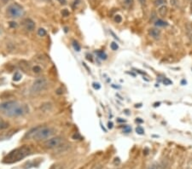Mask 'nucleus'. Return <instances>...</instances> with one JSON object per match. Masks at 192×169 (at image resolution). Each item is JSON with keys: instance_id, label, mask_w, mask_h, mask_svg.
Instances as JSON below:
<instances>
[{"instance_id": "f257e3e1", "label": "nucleus", "mask_w": 192, "mask_h": 169, "mask_svg": "<svg viewBox=\"0 0 192 169\" xmlns=\"http://www.w3.org/2000/svg\"><path fill=\"white\" fill-rule=\"evenodd\" d=\"M0 110L7 116L18 117L28 114L29 108L27 104H20L16 101H8L0 104Z\"/></svg>"}, {"instance_id": "f03ea898", "label": "nucleus", "mask_w": 192, "mask_h": 169, "mask_svg": "<svg viewBox=\"0 0 192 169\" xmlns=\"http://www.w3.org/2000/svg\"><path fill=\"white\" fill-rule=\"evenodd\" d=\"M30 148L24 145L22 147L17 148L16 149L12 150L4 158V163H14V162H17L19 161H21L23 158H25L27 155L30 154Z\"/></svg>"}, {"instance_id": "7ed1b4c3", "label": "nucleus", "mask_w": 192, "mask_h": 169, "mask_svg": "<svg viewBox=\"0 0 192 169\" xmlns=\"http://www.w3.org/2000/svg\"><path fill=\"white\" fill-rule=\"evenodd\" d=\"M53 130L50 127H40V128H37L35 131L33 133L32 137L34 140L37 141H40V140H44L46 138H48L53 134Z\"/></svg>"}, {"instance_id": "20e7f679", "label": "nucleus", "mask_w": 192, "mask_h": 169, "mask_svg": "<svg viewBox=\"0 0 192 169\" xmlns=\"http://www.w3.org/2000/svg\"><path fill=\"white\" fill-rule=\"evenodd\" d=\"M47 86H48L47 80L44 78H39L33 82L31 89H30V92L33 94H37V93L41 92L42 91L45 90Z\"/></svg>"}, {"instance_id": "39448f33", "label": "nucleus", "mask_w": 192, "mask_h": 169, "mask_svg": "<svg viewBox=\"0 0 192 169\" xmlns=\"http://www.w3.org/2000/svg\"><path fill=\"white\" fill-rule=\"evenodd\" d=\"M7 15L11 18H19L24 15V10L18 4H12L7 8Z\"/></svg>"}, {"instance_id": "423d86ee", "label": "nucleus", "mask_w": 192, "mask_h": 169, "mask_svg": "<svg viewBox=\"0 0 192 169\" xmlns=\"http://www.w3.org/2000/svg\"><path fill=\"white\" fill-rule=\"evenodd\" d=\"M62 141V137H52V138H50L48 140H46L44 142V145L48 149H54V148L58 147L61 144Z\"/></svg>"}, {"instance_id": "0eeeda50", "label": "nucleus", "mask_w": 192, "mask_h": 169, "mask_svg": "<svg viewBox=\"0 0 192 169\" xmlns=\"http://www.w3.org/2000/svg\"><path fill=\"white\" fill-rule=\"evenodd\" d=\"M23 24H24V27L25 28L28 30V31H33L34 30V28H35V23L33 22L32 19H26V20H24V22H23Z\"/></svg>"}, {"instance_id": "6e6552de", "label": "nucleus", "mask_w": 192, "mask_h": 169, "mask_svg": "<svg viewBox=\"0 0 192 169\" xmlns=\"http://www.w3.org/2000/svg\"><path fill=\"white\" fill-rule=\"evenodd\" d=\"M148 33H149V35L151 37H153L154 38H159L160 36V31L156 28H151Z\"/></svg>"}, {"instance_id": "1a4fd4ad", "label": "nucleus", "mask_w": 192, "mask_h": 169, "mask_svg": "<svg viewBox=\"0 0 192 169\" xmlns=\"http://www.w3.org/2000/svg\"><path fill=\"white\" fill-rule=\"evenodd\" d=\"M185 33L188 38L192 40V25L190 23H187L185 25Z\"/></svg>"}, {"instance_id": "9d476101", "label": "nucleus", "mask_w": 192, "mask_h": 169, "mask_svg": "<svg viewBox=\"0 0 192 169\" xmlns=\"http://www.w3.org/2000/svg\"><path fill=\"white\" fill-rule=\"evenodd\" d=\"M159 14L160 17H165L166 16V14H167V11H168V8H167V6L166 5H162L161 7H160L159 8Z\"/></svg>"}, {"instance_id": "9b49d317", "label": "nucleus", "mask_w": 192, "mask_h": 169, "mask_svg": "<svg viewBox=\"0 0 192 169\" xmlns=\"http://www.w3.org/2000/svg\"><path fill=\"white\" fill-rule=\"evenodd\" d=\"M9 126H10V124L8 122L4 121V120H0V131L5 130Z\"/></svg>"}, {"instance_id": "f8f14e48", "label": "nucleus", "mask_w": 192, "mask_h": 169, "mask_svg": "<svg viewBox=\"0 0 192 169\" xmlns=\"http://www.w3.org/2000/svg\"><path fill=\"white\" fill-rule=\"evenodd\" d=\"M154 25L156 27H165V26H167V23L164 21H162V20H157L154 23Z\"/></svg>"}, {"instance_id": "ddd939ff", "label": "nucleus", "mask_w": 192, "mask_h": 169, "mask_svg": "<svg viewBox=\"0 0 192 169\" xmlns=\"http://www.w3.org/2000/svg\"><path fill=\"white\" fill-rule=\"evenodd\" d=\"M97 54L99 58H101L102 60H106V59H107V55H106V53H104V51L98 50V51H97Z\"/></svg>"}, {"instance_id": "4468645a", "label": "nucleus", "mask_w": 192, "mask_h": 169, "mask_svg": "<svg viewBox=\"0 0 192 169\" xmlns=\"http://www.w3.org/2000/svg\"><path fill=\"white\" fill-rule=\"evenodd\" d=\"M22 74H21L20 73L16 72V73L14 74V76H13V80H14V81H19V80L22 79Z\"/></svg>"}, {"instance_id": "2eb2a0df", "label": "nucleus", "mask_w": 192, "mask_h": 169, "mask_svg": "<svg viewBox=\"0 0 192 169\" xmlns=\"http://www.w3.org/2000/svg\"><path fill=\"white\" fill-rule=\"evenodd\" d=\"M38 35L40 37H44L46 35V31L44 30V28H39L38 30Z\"/></svg>"}, {"instance_id": "dca6fc26", "label": "nucleus", "mask_w": 192, "mask_h": 169, "mask_svg": "<svg viewBox=\"0 0 192 169\" xmlns=\"http://www.w3.org/2000/svg\"><path fill=\"white\" fill-rule=\"evenodd\" d=\"M148 169H161V167H160V166L159 164L154 162V163L151 164Z\"/></svg>"}, {"instance_id": "f3484780", "label": "nucleus", "mask_w": 192, "mask_h": 169, "mask_svg": "<svg viewBox=\"0 0 192 169\" xmlns=\"http://www.w3.org/2000/svg\"><path fill=\"white\" fill-rule=\"evenodd\" d=\"M123 3L126 7H130L133 5V0H123Z\"/></svg>"}, {"instance_id": "a211bd4d", "label": "nucleus", "mask_w": 192, "mask_h": 169, "mask_svg": "<svg viewBox=\"0 0 192 169\" xmlns=\"http://www.w3.org/2000/svg\"><path fill=\"white\" fill-rule=\"evenodd\" d=\"M33 71L35 73V74H39L40 72L42 71L41 68L39 66H34L33 68Z\"/></svg>"}, {"instance_id": "6ab92c4d", "label": "nucleus", "mask_w": 192, "mask_h": 169, "mask_svg": "<svg viewBox=\"0 0 192 169\" xmlns=\"http://www.w3.org/2000/svg\"><path fill=\"white\" fill-rule=\"evenodd\" d=\"M166 0H155L154 1V5L155 6H160L163 4H166Z\"/></svg>"}, {"instance_id": "aec40b11", "label": "nucleus", "mask_w": 192, "mask_h": 169, "mask_svg": "<svg viewBox=\"0 0 192 169\" xmlns=\"http://www.w3.org/2000/svg\"><path fill=\"white\" fill-rule=\"evenodd\" d=\"M136 131H137V134H140V135L144 134V131H143V127H141V126H137V128H136Z\"/></svg>"}, {"instance_id": "412c9836", "label": "nucleus", "mask_w": 192, "mask_h": 169, "mask_svg": "<svg viewBox=\"0 0 192 169\" xmlns=\"http://www.w3.org/2000/svg\"><path fill=\"white\" fill-rule=\"evenodd\" d=\"M110 47H111V49L113 50H117L118 48H119L118 44H117V43H115V42H112L111 44H110Z\"/></svg>"}, {"instance_id": "4be33fe9", "label": "nucleus", "mask_w": 192, "mask_h": 169, "mask_svg": "<svg viewBox=\"0 0 192 169\" xmlns=\"http://www.w3.org/2000/svg\"><path fill=\"white\" fill-rule=\"evenodd\" d=\"M73 47H74V49L76 51H80V44H78L77 42H74L73 43Z\"/></svg>"}, {"instance_id": "5701e85b", "label": "nucleus", "mask_w": 192, "mask_h": 169, "mask_svg": "<svg viewBox=\"0 0 192 169\" xmlns=\"http://www.w3.org/2000/svg\"><path fill=\"white\" fill-rule=\"evenodd\" d=\"M72 137H73V139H75V140H76V139H78V140H80V139H82L81 136H80V135L78 132H76L75 134H74Z\"/></svg>"}, {"instance_id": "b1692460", "label": "nucleus", "mask_w": 192, "mask_h": 169, "mask_svg": "<svg viewBox=\"0 0 192 169\" xmlns=\"http://www.w3.org/2000/svg\"><path fill=\"white\" fill-rule=\"evenodd\" d=\"M115 22H117V23H121L122 22V18L120 15H117L115 17Z\"/></svg>"}, {"instance_id": "393cba45", "label": "nucleus", "mask_w": 192, "mask_h": 169, "mask_svg": "<svg viewBox=\"0 0 192 169\" xmlns=\"http://www.w3.org/2000/svg\"><path fill=\"white\" fill-rule=\"evenodd\" d=\"M163 83H164L165 85H166V86H169V85H172V80H170L167 79V78H165L164 80H163Z\"/></svg>"}, {"instance_id": "a878e982", "label": "nucleus", "mask_w": 192, "mask_h": 169, "mask_svg": "<svg viewBox=\"0 0 192 169\" xmlns=\"http://www.w3.org/2000/svg\"><path fill=\"white\" fill-rule=\"evenodd\" d=\"M9 24H10V27H12V28H15V27H17V23L16 22H10Z\"/></svg>"}, {"instance_id": "bb28decb", "label": "nucleus", "mask_w": 192, "mask_h": 169, "mask_svg": "<svg viewBox=\"0 0 192 169\" xmlns=\"http://www.w3.org/2000/svg\"><path fill=\"white\" fill-rule=\"evenodd\" d=\"M62 14L63 17H68L69 16V12L67 11V10H63L62 12Z\"/></svg>"}, {"instance_id": "cd10ccee", "label": "nucleus", "mask_w": 192, "mask_h": 169, "mask_svg": "<svg viewBox=\"0 0 192 169\" xmlns=\"http://www.w3.org/2000/svg\"><path fill=\"white\" fill-rule=\"evenodd\" d=\"M92 86H93L94 89H96V90H99V89L101 88V86L99 85L98 83H93Z\"/></svg>"}, {"instance_id": "c85d7f7f", "label": "nucleus", "mask_w": 192, "mask_h": 169, "mask_svg": "<svg viewBox=\"0 0 192 169\" xmlns=\"http://www.w3.org/2000/svg\"><path fill=\"white\" fill-rule=\"evenodd\" d=\"M131 127H129V126H126L125 128H124V132H126V133H128V132H130L131 131Z\"/></svg>"}, {"instance_id": "c756f323", "label": "nucleus", "mask_w": 192, "mask_h": 169, "mask_svg": "<svg viewBox=\"0 0 192 169\" xmlns=\"http://www.w3.org/2000/svg\"><path fill=\"white\" fill-rule=\"evenodd\" d=\"M80 0H74V5H73V7L74 8H75V6L77 7V5L80 4Z\"/></svg>"}, {"instance_id": "7c9ffc66", "label": "nucleus", "mask_w": 192, "mask_h": 169, "mask_svg": "<svg viewBox=\"0 0 192 169\" xmlns=\"http://www.w3.org/2000/svg\"><path fill=\"white\" fill-rule=\"evenodd\" d=\"M57 1L60 3L61 5H67V0H57Z\"/></svg>"}, {"instance_id": "2f4dec72", "label": "nucleus", "mask_w": 192, "mask_h": 169, "mask_svg": "<svg viewBox=\"0 0 192 169\" xmlns=\"http://www.w3.org/2000/svg\"><path fill=\"white\" fill-rule=\"evenodd\" d=\"M138 2L142 5H146V0H138Z\"/></svg>"}, {"instance_id": "473e14b6", "label": "nucleus", "mask_w": 192, "mask_h": 169, "mask_svg": "<svg viewBox=\"0 0 192 169\" xmlns=\"http://www.w3.org/2000/svg\"><path fill=\"white\" fill-rule=\"evenodd\" d=\"M108 127L110 128V129H111V128H113V122H109L108 123Z\"/></svg>"}, {"instance_id": "72a5a7b5", "label": "nucleus", "mask_w": 192, "mask_h": 169, "mask_svg": "<svg viewBox=\"0 0 192 169\" xmlns=\"http://www.w3.org/2000/svg\"><path fill=\"white\" fill-rule=\"evenodd\" d=\"M136 122H137V123H143V120H141L140 118H137V120H136Z\"/></svg>"}, {"instance_id": "f704fd0d", "label": "nucleus", "mask_w": 192, "mask_h": 169, "mask_svg": "<svg viewBox=\"0 0 192 169\" xmlns=\"http://www.w3.org/2000/svg\"><path fill=\"white\" fill-rule=\"evenodd\" d=\"M117 121H119V122H126V120H122L121 118H118V120H117Z\"/></svg>"}, {"instance_id": "c9c22d12", "label": "nucleus", "mask_w": 192, "mask_h": 169, "mask_svg": "<svg viewBox=\"0 0 192 169\" xmlns=\"http://www.w3.org/2000/svg\"><path fill=\"white\" fill-rule=\"evenodd\" d=\"M160 104V103H155L154 106V107H157V106H159Z\"/></svg>"}, {"instance_id": "e433bc0d", "label": "nucleus", "mask_w": 192, "mask_h": 169, "mask_svg": "<svg viewBox=\"0 0 192 169\" xmlns=\"http://www.w3.org/2000/svg\"><path fill=\"white\" fill-rule=\"evenodd\" d=\"M182 84H186V81L185 80H182Z\"/></svg>"}, {"instance_id": "4c0bfd02", "label": "nucleus", "mask_w": 192, "mask_h": 169, "mask_svg": "<svg viewBox=\"0 0 192 169\" xmlns=\"http://www.w3.org/2000/svg\"><path fill=\"white\" fill-rule=\"evenodd\" d=\"M40 1H46V2H50V0H40Z\"/></svg>"}, {"instance_id": "58836bf2", "label": "nucleus", "mask_w": 192, "mask_h": 169, "mask_svg": "<svg viewBox=\"0 0 192 169\" xmlns=\"http://www.w3.org/2000/svg\"><path fill=\"white\" fill-rule=\"evenodd\" d=\"M190 10H191V13H192V1H191V4H190Z\"/></svg>"}, {"instance_id": "ea45409f", "label": "nucleus", "mask_w": 192, "mask_h": 169, "mask_svg": "<svg viewBox=\"0 0 192 169\" xmlns=\"http://www.w3.org/2000/svg\"><path fill=\"white\" fill-rule=\"evenodd\" d=\"M0 33H1V28H0Z\"/></svg>"}]
</instances>
